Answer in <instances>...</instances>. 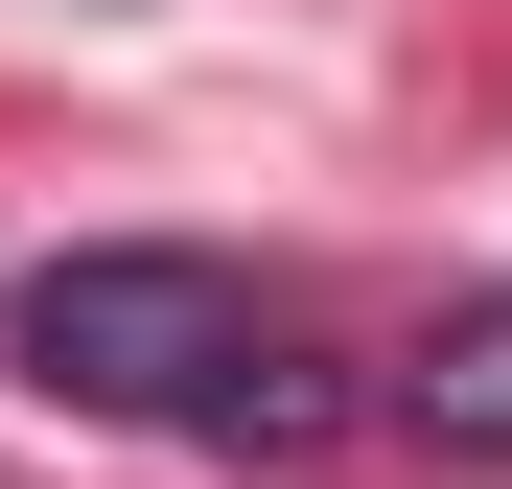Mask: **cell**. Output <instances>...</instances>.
Listing matches in <instances>:
<instances>
[{
	"mask_svg": "<svg viewBox=\"0 0 512 489\" xmlns=\"http://www.w3.org/2000/svg\"><path fill=\"white\" fill-rule=\"evenodd\" d=\"M210 466H326V443H350V373H326V350H280V326H256V350L210 373V420H187Z\"/></svg>",
	"mask_w": 512,
	"mask_h": 489,
	"instance_id": "cell-3",
	"label": "cell"
},
{
	"mask_svg": "<svg viewBox=\"0 0 512 489\" xmlns=\"http://www.w3.org/2000/svg\"><path fill=\"white\" fill-rule=\"evenodd\" d=\"M396 420L443 443V466H512V280H466V303L396 350Z\"/></svg>",
	"mask_w": 512,
	"mask_h": 489,
	"instance_id": "cell-2",
	"label": "cell"
},
{
	"mask_svg": "<svg viewBox=\"0 0 512 489\" xmlns=\"http://www.w3.org/2000/svg\"><path fill=\"white\" fill-rule=\"evenodd\" d=\"M256 350V280L187 233H94V257L0 280V373H47L70 420H210V373Z\"/></svg>",
	"mask_w": 512,
	"mask_h": 489,
	"instance_id": "cell-1",
	"label": "cell"
}]
</instances>
